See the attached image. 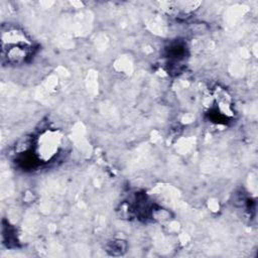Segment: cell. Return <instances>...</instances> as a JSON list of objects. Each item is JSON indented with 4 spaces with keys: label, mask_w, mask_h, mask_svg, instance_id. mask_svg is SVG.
Segmentation results:
<instances>
[{
    "label": "cell",
    "mask_w": 258,
    "mask_h": 258,
    "mask_svg": "<svg viewBox=\"0 0 258 258\" xmlns=\"http://www.w3.org/2000/svg\"><path fill=\"white\" fill-rule=\"evenodd\" d=\"M34 45L28 35L17 26H6L1 32L2 60L9 64H21L33 54Z\"/></svg>",
    "instance_id": "cell-1"
},
{
    "label": "cell",
    "mask_w": 258,
    "mask_h": 258,
    "mask_svg": "<svg viewBox=\"0 0 258 258\" xmlns=\"http://www.w3.org/2000/svg\"><path fill=\"white\" fill-rule=\"evenodd\" d=\"M64 137L58 131L46 130L35 140L31 149L25 151L34 166L40 163H49L56 159L64 149Z\"/></svg>",
    "instance_id": "cell-2"
},
{
    "label": "cell",
    "mask_w": 258,
    "mask_h": 258,
    "mask_svg": "<svg viewBox=\"0 0 258 258\" xmlns=\"http://www.w3.org/2000/svg\"><path fill=\"white\" fill-rule=\"evenodd\" d=\"M205 111L211 122L219 125H226L235 115L230 95L223 88L210 90L204 101Z\"/></svg>",
    "instance_id": "cell-3"
},
{
    "label": "cell",
    "mask_w": 258,
    "mask_h": 258,
    "mask_svg": "<svg viewBox=\"0 0 258 258\" xmlns=\"http://www.w3.org/2000/svg\"><path fill=\"white\" fill-rule=\"evenodd\" d=\"M110 250L108 251H111V253L113 255H120L122 254L123 252H125L126 250V246L124 245L123 246V242L122 241H117V242H113V244L110 246L109 248Z\"/></svg>",
    "instance_id": "cell-4"
}]
</instances>
